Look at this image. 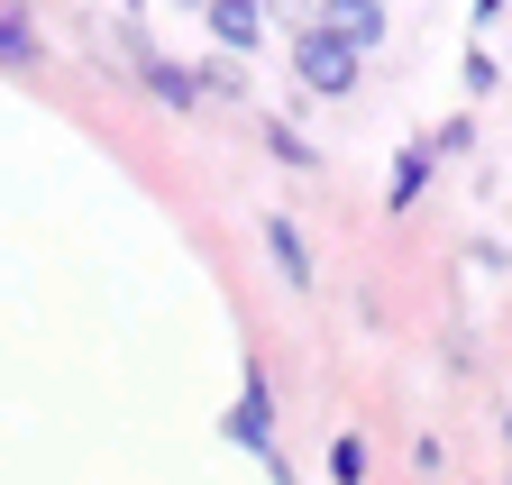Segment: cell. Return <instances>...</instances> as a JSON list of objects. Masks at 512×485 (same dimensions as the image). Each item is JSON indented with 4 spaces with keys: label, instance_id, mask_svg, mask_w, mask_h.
<instances>
[{
    "label": "cell",
    "instance_id": "cell-1",
    "mask_svg": "<svg viewBox=\"0 0 512 485\" xmlns=\"http://www.w3.org/2000/svg\"><path fill=\"white\" fill-rule=\"evenodd\" d=\"M293 65H302V83H311V92H330V101H348V92H357V46H348V37H330V28H302Z\"/></svg>",
    "mask_w": 512,
    "mask_h": 485
},
{
    "label": "cell",
    "instance_id": "cell-2",
    "mask_svg": "<svg viewBox=\"0 0 512 485\" xmlns=\"http://www.w3.org/2000/svg\"><path fill=\"white\" fill-rule=\"evenodd\" d=\"M211 10V37L229 55H256V37H266V0H202Z\"/></svg>",
    "mask_w": 512,
    "mask_h": 485
},
{
    "label": "cell",
    "instance_id": "cell-3",
    "mask_svg": "<svg viewBox=\"0 0 512 485\" xmlns=\"http://www.w3.org/2000/svg\"><path fill=\"white\" fill-rule=\"evenodd\" d=\"M229 440H238V449H256V458L275 449V403H266V385H247V394H238V412H229Z\"/></svg>",
    "mask_w": 512,
    "mask_h": 485
},
{
    "label": "cell",
    "instance_id": "cell-4",
    "mask_svg": "<svg viewBox=\"0 0 512 485\" xmlns=\"http://www.w3.org/2000/svg\"><path fill=\"white\" fill-rule=\"evenodd\" d=\"M330 37H348V46H375L384 37V0H330V19H320Z\"/></svg>",
    "mask_w": 512,
    "mask_h": 485
},
{
    "label": "cell",
    "instance_id": "cell-5",
    "mask_svg": "<svg viewBox=\"0 0 512 485\" xmlns=\"http://www.w3.org/2000/svg\"><path fill=\"white\" fill-rule=\"evenodd\" d=\"M266 248H275V266H284V284H311V275H320L311 248H302V229H293L284 211H266Z\"/></svg>",
    "mask_w": 512,
    "mask_h": 485
},
{
    "label": "cell",
    "instance_id": "cell-6",
    "mask_svg": "<svg viewBox=\"0 0 512 485\" xmlns=\"http://www.w3.org/2000/svg\"><path fill=\"white\" fill-rule=\"evenodd\" d=\"M128 65H138V74H147V92H156V101H174V110H192V83H183V74L165 65V55H156V46H128Z\"/></svg>",
    "mask_w": 512,
    "mask_h": 485
},
{
    "label": "cell",
    "instance_id": "cell-7",
    "mask_svg": "<svg viewBox=\"0 0 512 485\" xmlns=\"http://www.w3.org/2000/svg\"><path fill=\"white\" fill-rule=\"evenodd\" d=\"M0 65H37V37L19 19H0Z\"/></svg>",
    "mask_w": 512,
    "mask_h": 485
},
{
    "label": "cell",
    "instance_id": "cell-8",
    "mask_svg": "<svg viewBox=\"0 0 512 485\" xmlns=\"http://www.w3.org/2000/svg\"><path fill=\"white\" fill-rule=\"evenodd\" d=\"M421 174H430V156H403V165H394V202H412V193H421Z\"/></svg>",
    "mask_w": 512,
    "mask_h": 485
}]
</instances>
